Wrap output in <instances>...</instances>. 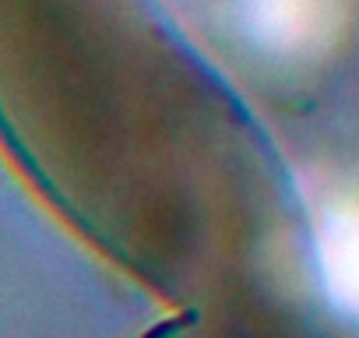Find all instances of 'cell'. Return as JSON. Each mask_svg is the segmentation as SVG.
<instances>
[{"instance_id": "1", "label": "cell", "mask_w": 359, "mask_h": 338, "mask_svg": "<svg viewBox=\"0 0 359 338\" xmlns=\"http://www.w3.org/2000/svg\"><path fill=\"white\" fill-rule=\"evenodd\" d=\"M236 11L250 46L282 60L324 53L341 22L338 0H240Z\"/></svg>"}, {"instance_id": "2", "label": "cell", "mask_w": 359, "mask_h": 338, "mask_svg": "<svg viewBox=\"0 0 359 338\" xmlns=\"http://www.w3.org/2000/svg\"><path fill=\"white\" fill-rule=\"evenodd\" d=\"M317 271L331 303L359 317V205L327 208L317 222Z\"/></svg>"}]
</instances>
